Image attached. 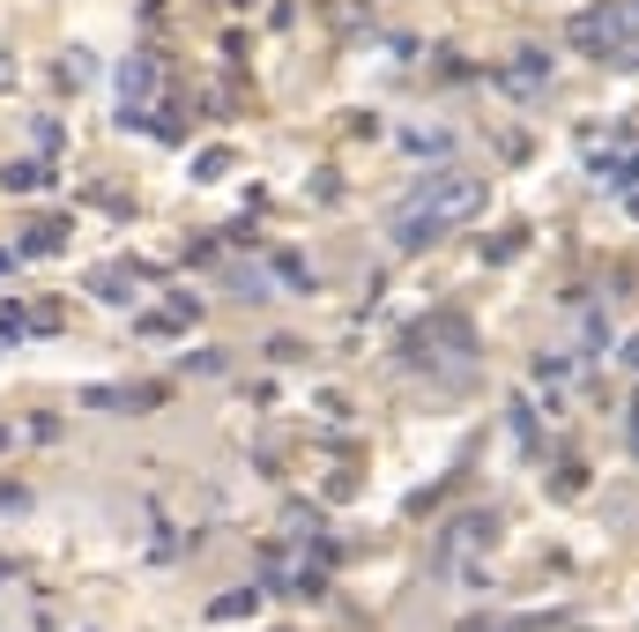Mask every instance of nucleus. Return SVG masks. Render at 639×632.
Listing matches in <instances>:
<instances>
[{
    "mask_svg": "<svg viewBox=\"0 0 639 632\" xmlns=\"http://www.w3.org/2000/svg\"><path fill=\"white\" fill-rule=\"evenodd\" d=\"M476 209H484V179H461V171L425 179V193H417V201L395 217V246H425V239H439V231L469 223Z\"/></svg>",
    "mask_w": 639,
    "mask_h": 632,
    "instance_id": "nucleus-1",
    "label": "nucleus"
}]
</instances>
